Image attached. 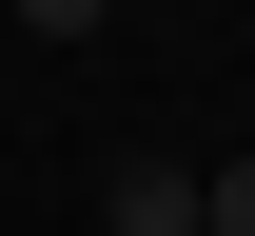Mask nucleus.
Here are the masks:
<instances>
[{"label":"nucleus","mask_w":255,"mask_h":236,"mask_svg":"<svg viewBox=\"0 0 255 236\" xmlns=\"http://www.w3.org/2000/svg\"><path fill=\"white\" fill-rule=\"evenodd\" d=\"M98 236H196V158H118L98 177Z\"/></svg>","instance_id":"1"},{"label":"nucleus","mask_w":255,"mask_h":236,"mask_svg":"<svg viewBox=\"0 0 255 236\" xmlns=\"http://www.w3.org/2000/svg\"><path fill=\"white\" fill-rule=\"evenodd\" d=\"M196 236H255V158H216V177H196Z\"/></svg>","instance_id":"2"}]
</instances>
